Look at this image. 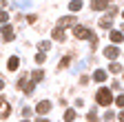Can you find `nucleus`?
I'll use <instances>...</instances> for the list:
<instances>
[{
  "label": "nucleus",
  "mask_w": 124,
  "mask_h": 122,
  "mask_svg": "<svg viewBox=\"0 0 124 122\" xmlns=\"http://www.w3.org/2000/svg\"><path fill=\"white\" fill-rule=\"evenodd\" d=\"M108 2H111V0H93V2H91V9L102 11V9H106V7H108Z\"/></svg>",
  "instance_id": "6"
},
{
  "label": "nucleus",
  "mask_w": 124,
  "mask_h": 122,
  "mask_svg": "<svg viewBox=\"0 0 124 122\" xmlns=\"http://www.w3.org/2000/svg\"><path fill=\"white\" fill-rule=\"evenodd\" d=\"M75 24V16H64L58 20V27H73Z\"/></svg>",
  "instance_id": "7"
},
{
  "label": "nucleus",
  "mask_w": 124,
  "mask_h": 122,
  "mask_svg": "<svg viewBox=\"0 0 124 122\" xmlns=\"http://www.w3.org/2000/svg\"><path fill=\"white\" fill-rule=\"evenodd\" d=\"M111 40H113V42H122V40H124L122 31H111Z\"/></svg>",
  "instance_id": "15"
},
{
  "label": "nucleus",
  "mask_w": 124,
  "mask_h": 122,
  "mask_svg": "<svg viewBox=\"0 0 124 122\" xmlns=\"http://www.w3.org/2000/svg\"><path fill=\"white\" fill-rule=\"evenodd\" d=\"M108 69H111V73H120L122 71V65H117V62H113L111 67H108Z\"/></svg>",
  "instance_id": "18"
},
{
  "label": "nucleus",
  "mask_w": 124,
  "mask_h": 122,
  "mask_svg": "<svg viewBox=\"0 0 124 122\" xmlns=\"http://www.w3.org/2000/svg\"><path fill=\"white\" fill-rule=\"evenodd\" d=\"M115 102H117V106H122V109H124V96H117Z\"/></svg>",
  "instance_id": "22"
},
{
  "label": "nucleus",
  "mask_w": 124,
  "mask_h": 122,
  "mask_svg": "<svg viewBox=\"0 0 124 122\" xmlns=\"http://www.w3.org/2000/svg\"><path fill=\"white\" fill-rule=\"evenodd\" d=\"M51 36H53L55 40H64V31H62V27H58V29H53V31H51Z\"/></svg>",
  "instance_id": "13"
},
{
  "label": "nucleus",
  "mask_w": 124,
  "mask_h": 122,
  "mask_svg": "<svg viewBox=\"0 0 124 122\" xmlns=\"http://www.w3.org/2000/svg\"><path fill=\"white\" fill-rule=\"evenodd\" d=\"M117 118H120V122H124V111H122V113H117Z\"/></svg>",
  "instance_id": "24"
},
{
  "label": "nucleus",
  "mask_w": 124,
  "mask_h": 122,
  "mask_svg": "<svg viewBox=\"0 0 124 122\" xmlns=\"http://www.w3.org/2000/svg\"><path fill=\"white\" fill-rule=\"evenodd\" d=\"M115 13H117V9H113V7H111L106 16H104V18H100V27L108 29V24H111V22H113V18H115Z\"/></svg>",
  "instance_id": "3"
},
{
  "label": "nucleus",
  "mask_w": 124,
  "mask_h": 122,
  "mask_svg": "<svg viewBox=\"0 0 124 122\" xmlns=\"http://www.w3.org/2000/svg\"><path fill=\"white\" fill-rule=\"evenodd\" d=\"M113 118H115L113 111H106V113H104V120H113Z\"/></svg>",
  "instance_id": "21"
},
{
  "label": "nucleus",
  "mask_w": 124,
  "mask_h": 122,
  "mask_svg": "<svg viewBox=\"0 0 124 122\" xmlns=\"http://www.w3.org/2000/svg\"><path fill=\"white\" fill-rule=\"evenodd\" d=\"M69 9H71L73 13H78V11L82 9V0H71V2H69Z\"/></svg>",
  "instance_id": "11"
},
{
  "label": "nucleus",
  "mask_w": 124,
  "mask_h": 122,
  "mask_svg": "<svg viewBox=\"0 0 124 122\" xmlns=\"http://www.w3.org/2000/svg\"><path fill=\"white\" fill-rule=\"evenodd\" d=\"M38 122H49V120H44V118H40V120H38Z\"/></svg>",
  "instance_id": "25"
},
{
  "label": "nucleus",
  "mask_w": 124,
  "mask_h": 122,
  "mask_svg": "<svg viewBox=\"0 0 124 122\" xmlns=\"http://www.w3.org/2000/svg\"><path fill=\"white\" fill-rule=\"evenodd\" d=\"M49 109H51V102H49V100H42V102H38V106H36V111H38L40 115L49 113Z\"/></svg>",
  "instance_id": "5"
},
{
  "label": "nucleus",
  "mask_w": 124,
  "mask_h": 122,
  "mask_svg": "<svg viewBox=\"0 0 124 122\" xmlns=\"http://www.w3.org/2000/svg\"><path fill=\"white\" fill-rule=\"evenodd\" d=\"M93 80H95V82H104L106 80V71H95V73H93Z\"/></svg>",
  "instance_id": "12"
},
{
  "label": "nucleus",
  "mask_w": 124,
  "mask_h": 122,
  "mask_svg": "<svg viewBox=\"0 0 124 122\" xmlns=\"http://www.w3.org/2000/svg\"><path fill=\"white\" fill-rule=\"evenodd\" d=\"M73 120H75V111H73V109H69V111L64 113V122H73Z\"/></svg>",
  "instance_id": "16"
},
{
  "label": "nucleus",
  "mask_w": 124,
  "mask_h": 122,
  "mask_svg": "<svg viewBox=\"0 0 124 122\" xmlns=\"http://www.w3.org/2000/svg\"><path fill=\"white\" fill-rule=\"evenodd\" d=\"M31 78H33V80H36V82H40V80H42V78H44V71H42V69H36V71H33V73H31Z\"/></svg>",
  "instance_id": "14"
},
{
  "label": "nucleus",
  "mask_w": 124,
  "mask_h": 122,
  "mask_svg": "<svg viewBox=\"0 0 124 122\" xmlns=\"http://www.w3.org/2000/svg\"><path fill=\"white\" fill-rule=\"evenodd\" d=\"M95 98H98V104H102V106H108L111 104V100H113V96H111V89H106V87H102L98 93H95Z\"/></svg>",
  "instance_id": "1"
},
{
  "label": "nucleus",
  "mask_w": 124,
  "mask_h": 122,
  "mask_svg": "<svg viewBox=\"0 0 124 122\" xmlns=\"http://www.w3.org/2000/svg\"><path fill=\"white\" fill-rule=\"evenodd\" d=\"M20 122H29V120H20Z\"/></svg>",
  "instance_id": "26"
},
{
  "label": "nucleus",
  "mask_w": 124,
  "mask_h": 122,
  "mask_svg": "<svg viewBox=\"0 0 124 122\" xmlns=\"http://www.w3.org/2000/svg\"><path fill=\"white\" fill-rule=\"evenodd\" d=\"M122 16H124V11H122Z\"/></svg>",
  "instance_id": "27"
},
{
  "label": "nucleus",
  "mask_w": 124,
  "mask_h": 122,
  "mask_svg": "<svg viewBox=\"0 0 124 122\" xmlns=\"http://www.w3.org/2000/svg\"><path fill=\"white\" fill-rule=\"evenodd\" d=\"M2 40H7V42L13 40V29L9 24H2Z\"/></svg>",
  "instance_id": "8"
},
{
  "label": "nucleus",
  "mask_w": 124,
  "mask_h": 122,
  "mask_svg": "<svg viewBox=\"0 0 124 122\" xmlns=\"http://www.w3.org/2000/svg\"><path fill=\"white\" fill-rule=\"evenodd\" d=\"M73 36H75L78 40H91V38H93V31H91V29H86V27H73Z\"/></svg>",
  "instance_id": "2"
},
{
  "label": "nucleus",
  "mask_w": 124,
  "mask_h": 122,
  "mask_svg": "<svg viewBox=\"0 0 124 122\" xmlns=\"http://www.w3.org/2000/svg\"><path fill=\"white\" fill-rule=\"evenodd\" d=\"M0 20H2V24H7V20H9V13H7V11H2V13H0Z\"/></svg>",
  "instance_id": "19"
},
{
  "label": "nucleus",
  "mask_w": 124,
  "mask_h": 122,
  "mask_svg": "<svg viewBox=\"0 0 124 122\" xmlns=\"http://www.w3.org/2000/svg\"><path fill=\"white\" fill-rule=\"evenodd\" d=\"M33 82L36 80H24V78H20L18 89H24V93H31V91H33Z\"/></svg>",
  "instance_id": "4"
},
{
  "label": "nucleus",
  "mask_w": 124,
  "mask_h": 122,
  "mask_svg": "<svg viewBox=\"0 0 124 122\" xmlns=\"http://www.w3.org/2000/svg\"><path fill=\"white\" fill-rule=\"evenodd\" d=\"M49 47H51V42H46V40H44V42H40V49H42V51H46Z\"/></svg>",
  "instance_id": "20"
},
{
  "label": "nucleus",
  "mask_w": 124,
  "mask_h": 122,
  "mask_svg": "<svg viewBox=\"0 0 124 122\" xmlns=\"http://www.w3.org/2000/svg\"><path fill=\"white\" fill-rule=\"evenodd\" d=\"M7 67H9V71H16L20 67V60H18V56H11L9 58V62H7Z\"/></svg>",
  "instance_id": "10"
},
{
  "label": "nucleus",
  "mask_w": 124,
  "mask_h": 122,
  "mask_svg": "<svg viewBox=\"0 0 124 122\" xmlns=\"http://www.w3.org/2000/svg\"><path fill=\"white\" fill-rule=\"evenodd\" d=\"M9 111H11V106H9L7 102H5V104H2V111H0V113H2V120H5V118L9 115Z\"/></svg>",
  "instance_id": "17"
},
{
  "label": "nucleus",
  "mask_w": 124,
  "mask_h": 122,
  "mask_svg": "<svg viewBox=\"0 0 124 122\" xmlns=\"http://www.w3.org/2000/svg\"><path fill=\"white\" fill-rule=\"evenodd\" d=\"M104 56L111 58V60H115V58L120 56V49H117V47H106V49H104Z\"/></svg>",
  "instance_id": "9"
},
{
  "label": "nucleus",
  "mask_w": 124,
  "mask_h": 122,
  "mask_svg": "<svg viewBox=\"0 0 124 122\" xmlns=\"http://www.w3.org/2000/svg\"><path fill=\"white\" fill-rule=\"evenodd\" d=\"M36 62H44V53H38L36 56Z\"/></svg>",
  "instance_id": "23"
}]
</instances>
